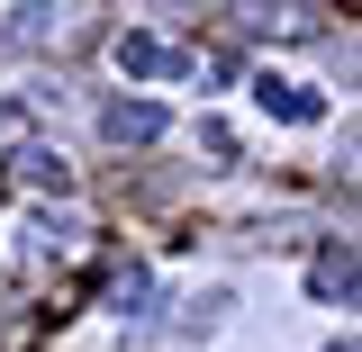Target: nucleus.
<instances>
[{"label":"nucleus","instance_id":"7ed1b4c3","mask_svg":"<svg viewBox=\"0 0 362 352\" xmlns=\"http://www.w3.org/2000/svg\"><path fill=\"white\" fill-rule=\"evenodd\" d=\"M100 135H109V145H154V135H163V109H154V99H109V109H100Z\"/></svg>","mask_w":362,"mask_h":352},{"label":"nucleus","instance_id":"f257e3e1","mask_svg":"<svg viewBox=\"0 0 362 352\" xmlns=\"http://www.w3.org/2000/svg\"><path fill=\"white\" fill-rule=\"evenodd\" d=\"M0 181H9V190H18V199H45V190H54V199H64V190H73V163H64V154H54V145H18V154H9V163H0Z\"/></svg>","mask_w":362,"mask_h":352},{"label":"nucleus","instance_id":"f03ea898","mask_svg":"<svg viewBox=\"0 0 362 352\" xmlns=\"http://www.w3.org/2000/svg\"><path fill=\"white\" fill-rule=\"evenodd\" d=\"M118 73H136V82H163V73H199V54H181L173 37H118Z\"/></svg>","mask_w":362,"mask_h":352},{"label":"nucleus","instance_id":"20e7f679","mask_svg":"<svg viewBox=\"0 0 362 352\" xmlns=\"http://www.w3.org/2000/svg\"><path fill=\"white\" fill-rule=\"evenodd\" d=\"M254 99H263L272 118H290V127H308V118H317V90H308V82H281V73H263Z\"/></svg>","mask_w":362,"mask_h":352},{"label":"nucleus","instance_id":"39448f33","mask_svg":"<svg viewBox=\"0 0 362 352\" xmlns=\"http://www.w3.org/2000/svg\"><path fill=\"white\" fill-rule=\"evenodd\" d=\"M308 289L326 298V308H335V298H354V244H326V253L308 262Z\"/></svg>","mask_w":362,"mask_h":352},{"label":"nucleus","instance_id":"0eeeda50","mask_svg":"<svg viewBox=\"0 0 362 352\" xmlns=\"http://www.w3.org/2000/svg\"><path fill=\"white\" fill-rule=\"evenodd\" d=\"M37 334H45L37 308H0V352H37Z\"/></svg>","mask_w":362,"mask_h":352},{"label":"nucleus","instance_id":"6e6552de","mask_svg":"<svg viewBox=\"0 0 362 352\" xmlns=\"http://www.w3.org/2000/svg\"><path fill=\"white\" fill-rule=\"evenodd\" d=\"M326 352H354V334H335V344H326Z\"/></svg>","mask_w":362,"mask_h":352},{"label":"nucleus","instance_id":"423d86ee","mask_svg":"<svg viewBox=\"0 0 362 352\" xmlns=\"http://www.w3.org/2000/svg\"><path fill=\"white\" fill-rule=\"evenodd\" d=\"M109 308H118V316H145V308H154V271H145V262H118V271H109Z\"/></svg>","mask_w":362,"mask_h":352}]
</instances>
